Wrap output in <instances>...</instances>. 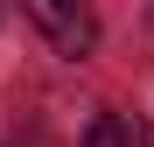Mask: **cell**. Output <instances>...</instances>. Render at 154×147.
<instances>
[{"instance_id":"2","label":"cell","mask_w":154,"mask_h":147,"mask_svg":"<svg viewBox=\"0 0 154 147\" xmlns=\"http://www.w3.org/2000/svg\"><path fill=\"white\" fill-rule=\"evenodd\" d=\"M84 147H133V126H126L119 112H98L84 126Z\"/></svg>"},{"instance_id":"1","label":"cell","mask_w":154,"mask_h":147,"mask_svg":"<svg viewBox=\"0 0 154 147\" xmlns=\"http://www.w3.org/2000/svg\"><path fill=\"white\" fill-rule=\"evenodd\" d=\"M21 7H28V21L49 35L56 56H91V49H98V14H91V0H21Z\"/></svg>"}]
</instances>
